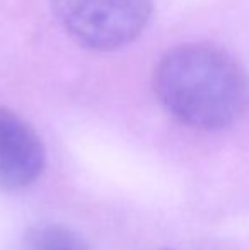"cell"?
<instances>
[{"instance_id":"277c9868","label":"cell","mask_w":249,"mask_h":250,"mask_svg":"<svg viewBox=\"0 0 249 250\" xmlns=\"http://www.w3.org/2000/svg\"><path fill=\"white\" fill-rule=\"evenodd\" d=\"M23 250H91L87 242L72 228L60 223L33 227L24 235Z\"/></svg>"},{"instance_id":"3957f363","label":"cell","mask_w":249,"mask_h":250,"mask_svg":"<svg viewBox=\"0 0 249 250\" xmlns=\"http://www.w3.org/2000/svg\"><path fill=\"white\" fill-rule=\"evenodd\" d=\"M46 167V151L38 133L17 114L0 109V191L31 188Z\"/></svg>"},{"instance_id":"7a4b0ae2","label":"cell","mask_w":249,"mask_h":250,"mask_svg":"<svg viewBox=\"0 0 249 250\" xmlns=\"http://www.w3.org/2000/svg\"><path fill=\"white\" fill-rule=\"evenodd\" d=\"M65 31L92 50H116L147 26L152 0H51Z\"/></svg>"},{"instance_id":"6da1fadb","label":"cell","mask_w":249,"mask_h":250,"mask_svg":"<svg viewBox=\"0 0 249 250\" xmlns=\"http://www.w3.org/2000/svg\"><path fill=\"white\" fill-rule=\"evenodd\" d=\"M154 90L178 121L203 131L227 128L249 107L248 73L212 44H184L167 53L154 73Z\"/></svg>"}]
</instances>
